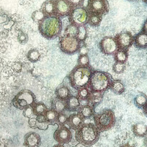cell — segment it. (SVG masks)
Masks as SVG:
<instances>
[{"label":"cell","mask_w":147,"mask_h":147,"mask_svg":"<svg viewBox=\"0 0 147 147\" xmlns=\"http://www.w3.org/2000/svg\"><path fill=\"white\" fill-rule=\"evenodd\" d=\"M55 6V15L59 17H65L70 15L73 7L67 0H53Z\"/></svg>","instance_id":"4fadbf2b"},{"label":"cell","mask_w":147,"mask_h":147,"mask_svg":"<svg viewBox=\"0 0 147 147\" xmlns=\"http://www.w3.org/2000/svg\"><path fill=\"white\" fill-rule=\"evenodd\" d=\"M70 88L64 84L60 85L55 90V96L58 98L63 100H67L72 96Z\"/></svg>","instance_id":"e0dca14e"},{"label":"cell","mask_w":147,"mask_h":147,"mask_svg":"<svg viewBox=\"0 0 147 147\" xmlns=\"http://www.w3.org/2000/svg\"><path fill=\"white\" fill-rule=\"evenodd\" d=\"M37 119V121L39 122H48L47 121V118H46L45 115L43 114V115H40V116H36Z\"/></svg>","instance_id":"ee69618b"},{"label":"cell","mask_w":147,"mask_h":147,"mask_svg":"<svg viewBox=\"0 0 147 147\" xmlns=\"http://www.w3.org/2000/svg\"><path fill=\"white\" fill-rule=\"evenodd\" d=\"M128 1H130V2H134V1H137L138 0H126Z\"/></svg>","instance_id":"f907efd6"},{"label":"cell","mask_w":147,"mask_h":147,"mask_svg":"<svg viewBox=\"0 0 147 147\" xmlns=\"http://www.w3.org/2000/svg\"><path fill=\"white\" fill-rule=\"evenodd\" d=\"M67 120H68V116H67L65 112L59 113L58 116H57V126H63V125H66L67 124Z\"/></svg>","instance_id":"8d00e7d4"},{"label":"cell","mask_w":147,"mask_h":147,"mask_svg":"<svg viewBox=\"0 0 147 147\" xmlns=\"http://www.w3.org/2000/svg\"><path fill=\"white\" fill-rule=\"evenodd\" d=\"M89 13L86 7L75 8L68 16L70 24L77 27L86 26L88 23Z\"/></svg>","instance_id":"ba28073f"},{"label":"cell","mask_w":147,"mask_h":147,"mask_svg":"<svg viewBox=\"0 0 147 147\" xmlns=\"http://www.w3.org/2000/svg\"><path fill=\"white\" fill-rule=\"evenodd\" d=\"M67 1L70 3L73 9L83 7L85 2V0H67Z\"/></svg>","instance_id":"ab89813d"},{"label":"cell","mask_w":147,"mask_h":147,"mask_svg":"<svg viewBox=\"0 0 147 147\" xmlns=\"http://www.w3.org/2000/svg\"><path fill=\"white\" fill-rule=\"evenodd\" d=\"M37 117H32L30 119H29L28 120V125L30 126V128L32 129H37Z\"/></svg>","instance_id":"7bdbcfd3"},{"label":"cell","mask_w":147,"mask_h":147,"mask_svg":"<svg viewBox=\"0 0 147 147\" xmlns=\"http://www.w3.org/2000/svg\"><path fill=\"white\" fill-rule=\"evenodd\" d=\"M77 65L88 67L90 65V58L88 55H79Z\"/></svg>","instance_id":"d590c367"},{"label":"cell","mask_w":147,"mask_h":147,"mask_svg":"<svg viewBox=\"0 0 147 147\" xmlns=\"http://www.w3.org/2000/svg\"><path fill=\"white\" fill-rule=\"evenodd\" d=\"M100 134L95 123H84L76 131V139L83 146H92L99 140Z\"/></svg>","instance_id":"3957f363"},{"label":"cell","mask_w":147,"mask_h":147,"mask_svg":"<svg viewBox=\"0 0 147 147\" xmlns=\"http://www.w3.org/2000/svg\"><path fill=\"white\" fill-rule=\"evenodd\" d=\"M94 123L100 132L110 130L116 124V118L114 111L111 109H106L93 116Z\"/></svg>","instance_id":"5b68a950"},{"label":"cell","mask_w":147,"mask_h":147,"mask_svg":"<svg viewBox=\"0 0 147 147\" xmlns=\"http://www.w3.org/2000/svg\"><path fill=\"white\" fill-rule=\"evenodd\" d=\"M142 1H144V4H146L147 5V0H142Z\"/></svg>","instance_id":"816d5d0a"},{"label":"cell","mask_w":147,"mask_h":147,"mask_svg":"<svg viewBox=\"0 0 147 147\" xmlns=\"http://www.w3.org/2000/svg\"><path fill=\"white\" fill-rule=\"evenodd\" d=\"M94 109L95 108H93L90 105H86V106H80L77 112L86 120V119L93 117V116L95 115Z\"/></svg>","instance_id":"44dd1931"},{"label":"cell","mask_w":147,"mask_h":147,"mask_svg":"<svg viewBox=\"0 0 147 147\" xmlns=\"http://www.w3.org/2000/svg\"><path fill=\"white\" fill-rule=\"evenodd\" d=\"M99 48L103 54L106 55H114L119 50L115 37L107 36L102 39L99 42Z\"/></svg>","instance_id":"30bf717a"},{"label":"cell","mask_w":147,"mask_h":147,"mask_svg":"<svg viewBox=\"0 0 147 147\" xmlns=\"http://www.w3.org/2000/svg\"><path fill=\"white\" fill-rule=\"evenodd\" d=\"M120 147H132L131 146L130 144H124V145H122Z\"/></svg>","instance_id":"681fc988"},{"label":"cell","mask_w":147,"mask_h":147,"mask_svg":"<svg viewBox=\"0 0 147 147\" xmlns=\"http://www.w3.org/2000/svg\"><path fill=\"white\" fill-rule=\"evenodd\" d=\"M49 125H50V123L49 122H37V129H40V130L42 131H46L48 129Z\"/></svg>","instance_id":"60d3db41"},{"label":"cell","mask_w":147,"mask_h":147,"mask_svg":"<svg viewBox=\"0 0 147 147\" xmlns=\"http://www.w3.org/2000/svg\"><path fill=\"white\" fill-rule=\"evenodd\" d=\"M134 105L138 109H143L147 103V96L145 93L140 92L134 98Z\"/></svg>","instance_id":"484cf974"},{"label":"cell","mask_w":147,"mask_h":147,"mask_svg":"<svg viewBox=\"0 0 147 147\" xmlns=\"http://www.w3.org/2000/svg\"><path fill=\"white\" fill-rule=\"evenodd\" d=\"M126 63H121L115 62L114 64L113 65V71L116 74H121L126 70Z\"/></svg>","instance_id":"e575fe53"},{"label":"cell","mask_w":147,"mask_h":147,"mask_svg":"<svg viewBox=\"0 0 147 147\" xmlns=\"http://www.w3.org/2000/svg\"><path fill=\"white\" fill-rule=\"evenodd\" d=\"M132 131L137 137H145L147 135V125L143 122L135 123L132 126Z\"/></svg>","instance_id":"d6986e66"},{"label":"cell","mask_w":147,"mask_h":147,"mask_svg":"<svg viewBox=\"0 0 147 147\" xmlns=\"http://www.w3.org/2000/svg\"><path fill=\"white\" fill-rule=\"evenodd\" d=\"M78 32V27L74 25V24H70L65 29V32L63 35L76 37Z\"/></svg>","instance_id":"1f68e13d"},{"label":"cell","mask_w":147,"mask_h":147,"mask_svg":"<svg viewBox=\"0 0 147 147\" xmlns=\"http://www.w3.org/2000/svg\"><path fill=\"white\" fill-rule=\"evenodd\" d=\"M12 105L19 110H24L28 106H32L36 103V96L31 90H22L12 99Z\"/></svg>","instance_id":"8992f818"},{"label":"cell","mask_w":147,"mask_h":147,"mask_svg":"<svg viewBox=\"0 0 147 147\" xmlns=\"http://www.w3.org/2000/svg\"><path fill=\"white\" fill-rule=\"evenodd\" d=\"M142 31L144 32L146 34H147V20H145L144 23L143 24V27H142Z\"/></svg>","instance_id":"f6af8a7d"},{"label":"cell","mask_w":147,"mask_h":147,"mask_svg":"<svg viewBox=\"0 0 147 147\" xmlns=\"http://www.w3.org/2000/svg\"><path fill=\"white\" fill-rule=\"evenodd\" d=\"M80 107V99L77 96L72 95L66 100V111H68L70 112H76L78 111Z\"/></svg>","instance_id":"ac0fdd59"},{"label":"cell","mask_w":147,"mask_h":147,"mask_svg":"<svg viewBox=\"0 0 147 147\" xmlns=\"http://www.w3.org/2000/svg\"><path fill=\"white\" fill-rule=\"evenodd\" d=\"M23 116L26 118H28V119H30L33 116H34L32 106H28L26 109H24L23 110Z\"/></svg>","instance_id":"f35d334b"},{"label":"cell","mask_w":147,"mask_h":147,"mask_svg":"<svg viewBox=\"0 0 147 147\" xmlns=\"http://www.w3.org/2000/svg\"><path fill=\"white\" fill-rule=\"evenodd\" d=\"M53 147H65L63 144H57L55 145Z\"/></svg>","instance_id":"7dc6e473"},{"label":"cell","mask_w":147,"mask_h":147,"mask_svg":"<svg viewBox=\"0 0 147 147\" xmlns=\"http://www.w3.org/2000/svg\"><path fill=\"white\" fill-rule=\"evenodd\" d=\"M134 45L138 49L144 50L147 48V34L142 31L138 33L134 37Z\"/></svg>","instance_id":"2e32d148"},{"label":"cell","mask_w":147,"mask_h":147,"mask_svg":"<svg viewBox=\"0 0 147 147\" xmlns=\"http://www.w3.org/2000/svg\"><path fill=\"white\" fill-rule=\"evenodd\" d=\"M17 40L22 45H25L28 42V35L25 32H21L18 34L17 36Z\"/></svg>","instance_id":"74e56055"},{"label":"cell","mask_w":147,"mask_h":147,"mask_svg":"<svg viewBox=\"0 0 147 147\" xmlns=\"http://www.w3.org/2000/svg\"><path fill=\"white\" fill-rule=\"evenodd\" d=\"M27 58L31 63H37L40 59V53L36 49H32L29 50L27 54Z\"/></svg>","instance_id":"f546056e"},{"label":"cell","mask_w":147,"mask_h":147,"mask_svg":"<svg viewBox=\"0 0 147 147\" xmlns=\"http://www.w3.org/2000/svg\"><path fill=\"white\" fill-rule=\"evenodd\" d=\"M102 21V16L97 14H89L88 23V24L93 27H97L100 24Z\"/></svg>","instance_id":"4dcf8cb0"},{"label":"cell","mask_w":147,"mask_h":147,"mask_svg":"<svg viewBox=\"0 0 147 147\" xmlns=\"http://www.w3.org/2000/svg\"><path fill=\"white\" fill-rule=\"evenodd\" d=\"M53 138L58 144L63 145L69 144L73 139L71 129L67 125L58 126L53 134Z\"/></svg>","instance_id":"8fae6325"},{"label":"cell","mask_w":147,"mask_h":147,"mask_svg":"<svg viewBox=\"0 0 147 147\" xmlns=\"http://www.w3.org/2000/svg\"><path fill=\"white\" fill-rule=\"evenodd\" d=\"M81 44L82 42L78 40L77 37L65 35L60 36L58 42L60 50L65 54L70 55L78 53Z\"/></svg>","instance_id":"52a82bcc"},{"label":"cell","mask_w":147,"mask_h":147,"mask_svg":"<svg viewBox=\"0 0 147 147\" xmlns=\"http://www.w3.org/2000/svg\"><path fill=\"white\" fill-rule=\"evenodd\" d=\"M88 37V31L86 26H80L78 27V32L76 37L79 41L81 42L82 43L84 42Z\"/></svg>","instance_id":"d6a6232c"},{"label":"cell","mask_w":147,"mask_h":147,"mask_svg":"<svg viewBox=\"0 0 147 147\" xmlns=\"http://www.w3.org/2000/svg\"><path fill=\"white\" fill-rule=\"evenodd\" d=\"M38 30L41 35L47 40L60 37L63 30L61 18L55 14L46 16L38 24Z\"/></svg>","instance_id":"6da1fadb"},{"label":"cell","mask_w":147,"mask_h":147,"mask_svg":"<svg viewBox=\"0 0 147 147\" xmlns=\"http://www.w3.org/2000/svg\"><path fill=\"white\" fill-rule=\"evenodd\" d=\"M115 39L117 42L119 50H123L128 51L129 49L134 45V37L133 34L128 31H123L119 33L115 36Z\"/></svg>","instance_id":"7c38bea8"},{"label":"cell","mask_w":147,"mask_h":147,"mask_svg":"<svg viewBox=\"0 0 147 147\" xmlns=\"http://www.w3.org/2000/svg\"><path fill=\"white\" fill-rule=\"evenodd\" d=\"M41 137L36 132H28L24 135V146L25 147H40Z\"/></svg>","instance_id":"5bb4252c"},{"label":"cell","mask_w":147,"mask_h":147,"mask_svg":"<svg viewBox=\"0 0 147 147\" xmlns=\"http://www.w3.org/2000/svg\"><path fill=\"white\" fill-rule=\"evenodd\" d=\"M113 79L109 73L93 70L88 87L91 92L104 93L111 88Z\"/></svg>","instance_id":"277c9868"},{"label":"cell","mask_w":147,"mask_h":147,"mask_svg":"<svg viewBox=\"0 0 147 147\" xmlns=\"http://www.w3.org/2000/svg\"><path fill=\"white\" fill-rule=\"evenodd\" d=\"M90 94H91V91L89 89L88 86L83 87L82 88H80L79 90H77V93L76 96L79 98L80 100H88L90 98Z\"/></svg>","instance_id":"f1b7e54d"},{"label":"cell","mask_w":147,"mask_h":147,"mask_svg":"<svg viewBox=\"0 0 147 147\" xmlns=\"http://www.w3.org/2000/svg\"><path fill=\"white\" fill-rule=\"evenodd\" d=\"M113 57H114L115 62L121 63H126L128 58H129V53H128V51L119 50V49L114 54Z\"/></svg>","instance_id":"d4e9b609"},{"label":"cell","mask_w":147,"mask_h":147,"mask_svg":"<svg viewBox=\"0 0 147 147\" xmlns=\"http://www.w3.org/2000/svg\"><path fill=\"white\" fill-rule=\"evenodd\" d=\"M89 52V49L88 48L86 45H81L80 49H79L78 54L79 55H88Z\"/></svg>","instance_id":"b9f144b4"},{"label":"cell","mask_w":147,"mask_h":147,"mask_svg":"<svg viewBox=\"0 0 147 147\" xmlns=\"http://www.w3.org/2000/svg\"><path fill=\"white\" fill-rule=\"evenodd\" d=\"M89 14L104 16L109 12L110 6L108 0H88L86 6Z\"/></svg>","instance_id":"9c48e42d"},{"label":"cell","mask_w":147,"mask_h":147,"mask_svg":"<svg viewBox=\"0 0 147 147\" xmlns=\"http://www.w3.org/2000/svg\"><path fill=\"white\" fill-rule=\"evenodd\" d=\"M144 142L145 146H147V135L144 137Z\"/></svg>","instance_id":"c3c4849f"},{"label":"cell","mask_w":147,"mask_h":147,"mask_svg":"<svg viewBox=\"0 0 147 147\" xmlns=\"http://www.w3.org/2000/svg\"><path fill=\"white\" fill-rule=\"evenodd\" d=\"M104 93H98V92H91L90 98H89V105L93 106V108L96 107L98 104L101 103L103 100V96Z\"/></svg>","instance_id":"cb8c5ba5"},{"label":"cell","mask_w":147,"mask_h":147,"mask_svg":"<svg viewBox=\"0 0 147 147\" xmlns=\"http://www.w3.org/2000/svg\"><path fill=\"white\" fill-rule=\"evenodd\" d=\"M40 9L45 14L46 16L54 15L55 6L53 0H46L42 3Z\"/></svg>","instance_id":"7402d4cb"},{"label":"cell","mask_w":147,"mask_h":147,"mask_svg":"<svg viewBox=\"0 0 147 147\" xmlns=\"http://www.w3.org/2000/svg\"><path fill=\"white\" fill-rule=\"evenodd\" d=\"M93 70L91 66L76 65L67 76L70 86L76 90L88 86Z\"/></svg>","instance_id":"7a4b0ae2"},{"label":"cell","mask_w":147,"mask_h":147,"mask_svg":"<svg viewBox=\"0 0 147 147\" xmlns=\"http://www.w3.org/2000/svg\"><path fill=\"white\" fill-rule=\"evenodd\" d=\"M142 110H143L144 114L145 116L147 118V103H146V104L144 106V108L142 109Z\"/></svg>","instance_id":"bcb514c9"},{"label":"cell","mask_w":147,"mask_h":147,"mask_svg":"<svg viewBox=\"0 0 147 147\" xmlns=\"http://www.w3.org/2000/svg\"><path fill=\"white\" fill-rule=\"evenodd\" d=\"M45 115L46 118H47V121L50 123V125L57 124V119L58 113L56 111H55L53 109H52L51 108L50 109H47Z\"/></svg>","instance_id":"83f0119b"},{"label":"cell","mask_w":147,"mask_h":147,"mask_svg":"<svg viewBox=\"0 0 147 147\" xmlns=\"http://www.w3.org/2000/svg\"><path fill=\"white\" fill-rule=\"evenodd\" d=\"M51 109L57 113H64L66 111V100H61L55 97L53 99L51 103Z\"/></svg>","instance_id":"ffe728a7"},{"label":"cell","mask_w":147,"mask_h":147,"mask_svg":"<svg viewBox=\"0 0 147 147\" xmlns=\"http://www.w3.org/2000/svg\"><path fill=\"white\" fill-rule=\"evenodd\" d=\"M74 147H76V146H74Z\"/></svg>","instance_id":"f5cc1de1"},{"label":"cell","mask_w":147,"mask_h":147,"mask_svg":"<svg viewBox=\"0 0 147 147\" xmlns=\"http://www.w3.org/2000/svg\"><path fill=\"white\" fill-rule=\"evenodd\" d=\"M125 87L123 82L120 80H113L112 82L110 90H111L116 95H121L122 93H124Z\"/></svg>","instance_id":"603a6c76"},{"label":"cell","mask_w":147,"mask_h":147,"mask_svg":"<svg viewBox=\"0 0 147 147\" xmlns=\"http://www.w3.org/2000/svg\"><path fill=\"white\" fill-rule=\"evenodd\" d=\"M32 109L34 116L45 114L46 111L47 110V107L42 102H36L32 106Z\"/></svg>","instance_id":"4316f807"},{"label":"cell","mask_w":147,"mask_h":147,"mask_svg":"<svg viewBox=\"0 0 147 147\" xmlns=\"http://www.w3.org/2000/svg\"><path fill=\"white\" fill-rule=\"evenodd\" d=\"M45 17V14L41 9L35 10L32 14V20L34 22L37 23V24H39L40 22L42 21Z\"/></svg>","instance_id":"836d02e7"},{"label":"cell","mask_w":147,"mask_h":147,"mask_svg":"<svg viewBox=\"0 0 147 147\" xmlns=\"http://www.w3.org/2000/svg\"><path fill=\"white\" fill-rule=\"evenodd\" d=\"M85 119L78 113H73L68 116L67 124L71 130L76 131L84 123Z\"/></svg>","instance_id":"9a60e30c"}]
</instances>
